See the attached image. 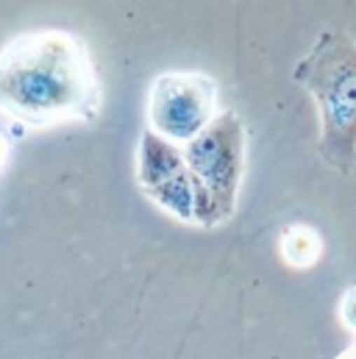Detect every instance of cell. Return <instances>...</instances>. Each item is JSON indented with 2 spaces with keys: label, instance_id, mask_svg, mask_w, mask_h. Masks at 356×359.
Masks as SVG:
<instances>
[{
  "label": "cell",
  "instance_id": "cell-1",
  "mask_svg": "<svg viewBox=\"0 0 356 359\" xmlns=\"http://www.w3.org/2000/svg\"><path fill=\"white\" fill-rule=\"evenodd\" d=\"M100 100L95 62L70 31H28L0 50V111L22 126L92 123Z\"/></svg>",
  "mask_w": 356,
  "mask_h": 359
},
{
  "label": "cell",
  "instance_id": "cell-2",
  "mask_svg": "<svg viewBox=\"0 0 356 359\" xmlns=\"http://www.w3.org/2000/svg\"><path fill=\"white\" fill-rule=\"evenodd\" d=\"M292 79L317 103V154L337 173H351L356 168V42L345 31L317 34Z\"/></svg>",
  "mask_w": 356,
  "mask_h": 359
},
{
  "label": "cell",
  "instance_id": "cell-3",
  "mask_svg": "<svg viewBox=\"0 0 356 359\" xmlns=\"http://www.w3.org/2000/svg\"><path fill=\"white\" fill-rule=\"evenodd\" d=\"M189 173L203 187L220 220H228L237 206V189L245 170V126L237 111H220L181 151Z\"/></svg>",
  "mask_w": 356,
  "mask_h": 359
},
{
  "label": "cell",
  "instance_id": "cell-4",
  "mask_svg": "<svg viewBox=\"0 0 356 359\" xmlns=\"http://www.w3.org/2000/svg\"><path fill=\"white\" fill-rule=\"evenodd\" d=\"M139 187L148 198H153L162 209L176 215L178 220L198 223L203 229H212L220 220L217 209L206 198L203 187L189 173L184 154L176 145L156 137L151 128L139 140Z\"/></svg>",
  "mask_w": 356,
  "mask_h": 359
},
{
  "label": "cell",
  "instance_id": "cell-5",
  "mask_svg": "<svg viewBox=\"0 0 356 359\" xmlns=\"http://www.w3.org/2000/svg\"><path fill=\"white\" fill-rule=\"evenodd\" d=\"M217 84L200 73H162L148 95L151 131L165 142H192L214 117Z\"/></svg>",
  "mask_w": 356,
  "mask_h": 359
},
{
  "label": "cell",
  "instance_id": "cell-6",
  "mask_svg": "<svg viewBox=\"0 0 356 359\" xmlns=\"http://www.w3.org/2000/svg\"><path fill=\"white\" fill-rule=\"evenodd\" d=\"M281 254L295 268H309L323 254V240L309 226H289L281 234Z\"/></svg>",
  "mask_w": 356,
  "mask_h": 359
},
{
  "label": "cell",
  "instance_id": "cell-7",
  "mask_svg": "<svg viewBox=\"0 0 356 359\" xmlns=\"http://www.w3.org/2000/svg\"><path fill=\"white\" fill-rule=\"evenodd\" d=\"M343 318H345V323L356 329V287H351L345 295H343Z\"/></svg>",
  "mask_w": 356,
  "mask_h": 359
},
{
  "label": "cell",
  "instance_id": "cell-8",
  "mask_svg": "<svg viewBox=\"0 0 356 359\" xmlns=\"http://www.w3.org/2000/svg\"><path fill=\"white\" fill-rule=\"evenodd\" d=\"M8 154H11V140H8V134L0 128V168L8 162Z\"/></svg>",
  "mask_w": 356,
  "mask_h": 359
}]
</instances>
